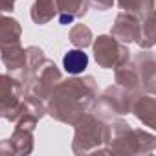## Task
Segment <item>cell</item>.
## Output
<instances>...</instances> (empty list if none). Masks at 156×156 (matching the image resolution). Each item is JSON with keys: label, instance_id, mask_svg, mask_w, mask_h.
Returning <instances> with one entry per match:
<instances>
[{"label": "cell", "instance_id": "6da1fadb", "mask_svg": "<svg viewBox=\"0 0 156 156\" xmlns=\"http://www.w3.org/2000/svg\"><path fill=\"white\" fill-rule=\"evenodd\" d=\"M62 64H64V70L68 73H81L88 66V55L85 51H79V50H72L64 55Z\"/></svg>", "mask_w": 156, "mask_h": 156}]
</instances>
